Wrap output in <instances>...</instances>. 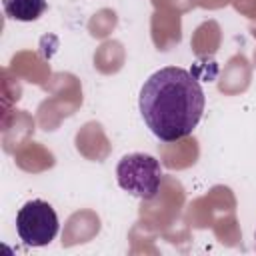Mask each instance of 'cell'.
I'll return each mask as SVG.
<instances>
[{"label": "cell", "mask_w": 256, "mask_h": 256, "mask_svg": "<svg viewBox=\"0 0 256 256\" xmlns=\"http://www.w3.org/2000/svg\"><path fill=\"white\" fill-rule=\"evenodd\" d=\"M60 222L54 208L44 200H28L16 214V232L26 246L40 248L58 234Z\"/></svg>", "instance_id": "obj_3"}, {"label": "cell", "mask_w": 256, "mask_h": 256, "mask_svg": "<svg viewBox=\"0 0 256 256\" xmlns=\"http://www.w3.org/2000/svg\"><path fill=\"white\" fill-rule=\"evenodd\" d=\"M254 240H256V234H254Z\"/></svg>", "instance_id": "obj_5"}, {"label": "cell", "mask_w": 256, "mask_h": 256, "mask_svg": "<svg viewBox=\"0 0 256 256\" xmlns=\"http://www.w3.org/2000/svg\"><path fill=\"white\" fill-rule=\"evenodd\" d=\"M6 16L18 22L38 20L46 10V0H2Z\"/></svg>", "instance_id": "obj_4"}, {"label": "cell", "mask_w": 256, "mask_h": 256, "mask_svg": "<svg viewBox=\"0 0 256 256\" xmlns=\"http://www.w3.org/2000/svg\"><path fill=\"white\" fill-rule=\"evenodd\" d=\"M200 82L180 66L156 70L140 88L138 108L160 142H176L194 132L204 112Z\"/></svg>", "instance_id": "obj_1"}, {"label": "cell", "mask_w": 256, "mask_h": 256, "mask_svg": "<svg viewBox=\"0 0 256 256\" xmlns=\"http://www.w3.org/2000/svg\"><path fill=\"white\" fill-rule=\"evenodd\" d=\"M116 182L122 190H126L136 198L154 200L160 192V182H162L160 162L144 152L126 154L120 158L116 166Z\"/></svg>", "instance_id": "obj_2"}]
</instances>
